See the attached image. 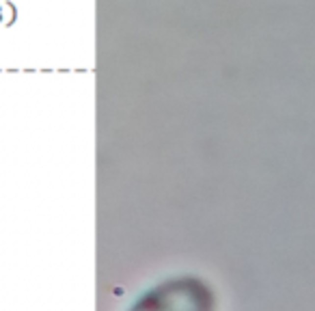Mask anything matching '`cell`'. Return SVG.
Here are the masks:
<instances>
[{"label": "cell", "instance_id": "6da1fadb", "mask_svg": "<svg viewBox=\"0 0 315 311\" xmlns=\"http://www.w3.org/2000/svg\"><path fill=\"white\" fill-rule=\"evenodd\" d=\"M128 311H216V294L197 275H179L156 283Z\"/></svg>", "mask_w": 315, "mask_h": 311}]
</instances>
